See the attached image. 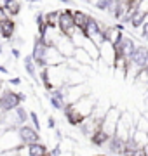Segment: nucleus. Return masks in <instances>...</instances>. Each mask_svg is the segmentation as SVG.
<instances>
[{
    "mask_svg": "<svg viewBox=\"0 0 148 156\" xmlns=\"http://www.w3.org/2000/svg\"><path fill=\"white\" fill-rule=\"evenodd\" d=\"M24 101V95L19 92H14L11 89H2L0 92V109L2 111H11L17 104H21Z\"/></svg>",
    "mask_w": 148,
    "mask_h": 156,
    "instance_id": "f257e3e1",
    "label": "nucleus"
},
{
    "mask_svg": "<svg viewBox=\"0 0 148 156\" xmlns=\"http://www.w3.org/2000/svg\"><path fill=\"white\" fill-rule=\"evenodd\" d=\"M119 116H120V111L117 108H106V111L103 115L101 122H99V128L103 132H106V135H113L115 132V125L119 122Z\"/></svg>",
    "mask_w": 148,
    "mask_h": 156,
    "instance_id": "f03ea898",
    "label": "nucleus"
},
{
    "mask_svg": "<svg viewBox=\"0 0 148 156\" xmlns=\"http://www.w3.org/2000/svg\"><path fill=\"white\" fill-rule=\"evenodd\" d=\"M70 104L73 106V109L79 113L80 116L84 118V116H89V115L92 113V109H94V106H96V99L91 97L89 94H86V95H82L80 99H77L75 102H70Z\"/></svg>",
    "mask_w": 148,
    "mask_h": 156,
    "instance_id": "7ed1b4c3",
    "label": "nucleus"
},
{
    "mask_svg": "<svg viewBox=\"0 0 148 156\" xmlns=\"http://www.w3.org/2000/svg\"><path fill=\"white\" fill-rule=\"evenodd\" d=\"M65 90H66V85H57L54 89L49 90V94H47V99L51 102V106L57 111H61L65 104H66V99H65Z\"/></svg>",
    "mask_w": 148,
    "mask_h": 156,
    "instance_id": "20e7f679",
    "label": "nucleus"
},
{
    "mask_svg": "<svg viewBox=\"0 0 148 156\" xmlns=\"http://www.w3.org/2000/svg\"><path fill=\"white\" fill-rule=\"evenodd\" d=\"M98 52H99V59L98 61H103L106 62V66H113V61H115V47L113 44H110L106 40L103 38V42L98 45Z\"/></svg>",
    "mask_w": 148,
    "mask_h": 156,
    "instance_id": "39448f33",
    "label": "nucleus"
},
{
    "mask_svg": "<svg viewBox=\"0 0 148 156\" xmlns=\"http://www.w3.org/2000/svg\"><path fill=\"white\" fill-rule=\"evenodd\" d=\"M89 94V87H87L84 82L77 85H66V90H65V99H66V104L68 102H75L77 99H80L82 95Z\"/></svg>",
    "mask_w": 148,
    "mask_h": 156,
    "instance_id": "423d86ee",
    "label": "nucleus"
},
{
    "mask_svg": "<svg viewBox=\"0 0 148 156\" xmlns=\"http://www.w3.org/2000/svg\"><path fill=\"white\" fill-rule=\"evenodd\" d=\"M54 47H56V49L59 50V54H63L65 57H72L73 56L75 44H73V40L70 38V37H66L65 33H59L56 44H54Z\"/></svg>",
    "mask_w": 148,
    "mask_h": 156,
    "instance_id": "0eeeda50",
    "label": "nucleus"
},
{
    "mask_svg": "<svg viewBox=\"0 0 148 156\" xmlns=\"http://www.w3.org/2000/svg\"><path fill=\"white\" fill-rule=\"evenodd\" d=\"M66 57L59 54V50L54 45H47L46 54H44V66H57V64H65Z\"/></svg>",
    "mask_w": 148,
    "mask_h": 156,
    "instance_id": "6e6552de",
    "label": "nucleus"
},
{
    "mask_svg": "<svg viewBox=\"0 0 148 156\" xmlns=\"http://www.w3.org/2000/svg\"><path fill=\"white\" fill-rule=\"evenodd\" d=\"M17 134H19L21 144H31V142L40 140L39 139V132H37L33 127L26 125V123H23V125H19V127H17Z\"/></svg>",
    "mask_w": 148,
    "mask_h": 156,
    "instance_id": "1a4fd4ad",
    "label": "nucleus"
},
{
    "mask_svg": "<svg viewBox=\"0 0 148 156\" xmlns=\"http://www.w3.org/2000/svg\"><path fill=\"white\" fill-rule=\"evenodd\" d=\"M124 35V26L122 24H112V26H105L103 30V38L110 42V44H117L120 40V37Z\"/></svg>",
    "mask_w": 148,
    "mask_h": 156,
    "instance_id": "9d476101",
    "label": "nucleus"
},
{
    "mask_svg": "<svg viewBox=\"0 0 148 156\" xmlns=\"http://www.w3.org/2000/svg\"><path fill=\"white\" fill-rule=\"evenodd\" d=\"M129 61L134 62L139 68H148V49L143 44L136 45V49H134V52H132V56Z\"/></svg>",
    "mask_w": 148,
    "mask_h": 156,
    "instance_id": "9b49d317",
    "label": "nucleus"
},
{
    "mask_svg": "<svg viewBox=\"0 0 148 156\" xmlns=\"http://www.w3.org/2000/svg\"><path fill=\"white\" fill-rule=\"evenodd\" d=\"M46 47L47 45L44 44V40L40 37H35V44H33V50H31V57H33L37 68L44 66V54H46Z\"/></svg>",
    "mask_w": 148,
    "mask_h": 156,
    "instance_id": "f8f14e48",
    "label": "nucleus"
},
{
    "mask_svg": "<svg viewBox=\"0 0 148 156\" xmlns=\"http://www.w3.org/2000/svg\"><path fill=\"white\" fill-rule=\"evenodd\" d=\"M23 68H24V71H26V75H28L33 82H39V68H37V64H35L31 54L26 56V57H23Z\"/></svg>",
    "mask_w": 148,
    "mask_h": 156,
    "instance_id": "ddd939ff",
    "label": "nucleus"
},
{
    "mask_svg": "<svg viewBox=\"0 0 148 156\" xmlns=\"http://www.w3.org/2000/svg\"><path fill=\"white\" fill-rule=\"evenodd\" d=\"M16 33V23L14 19H7V21L0 23V37L6 40H11Z\"/></svg>",
    "mask_w": 148,
    "mask_h": 156,
    "instance_id": "4468645a",
    "label": "nucleus"
},
{
    "mask_svg": "<svg viewBox=\"0 0 148 156\" xmlns=\"http://www.w3.org/2000/svg\"><path fill=\"white\" fill-rule=\"evenodd\" d=\"M75 59V61L79 62V64H82V66H89V64H92V57L87 54L86 50L82 49V47H75V50H73V56H72Z\"/></svg>",
    "mask_w": 148,
    "mask_h": 156,
    "instance_id": "2eb2a0df",
    "label": "nucleus"
},
{
    "mask_svg": "<svg viewBox=\"0 0 148 156\" xmlns=\"http://www.w3.org/2000/svg\"><path fill=\"white\" fill-rule=\"evenodd\" d=\"M72 16H73V24L77 26V28H80L82 31H84L87 21L91 19V16L86 14V12H82V11H72Z\"/></svg>",
    "mask_w": 148,
    "mask_h": 156,
    "instance_id": "dca6fc26",
    "label": "nucleus"
},
{
    "mask_svg": "<svg viewBox=\"0 0 148 156\" xmlns=\"http://www.w3.org/2000/svg\"><path fill=\"white\" fill-rule=\"evenodd\" d=\"M47 153H49L47 146L42 144L40 140L28 144V154H30V156H44V154H47Z\"/></svg>",
    "mask_w": 148,
    "mask_h": 156,
    "instance_id": "f3484780",
    "label": "nucleus"
},
{
    "mask_svg": "<svg viewBox=\"0 0 148 156\" xmlns=\"http://www.w3.org/2000/svg\"><path fill=\"white\" fill-rule=\"evenodd\" d=\"M110 135H106V132H103L101 128L98 127L94 132H92L91 135V140H92V144H96V146H103V144H106V140H108Z\"/></svg>",
    "mask_w": 148,
    "mask_h": 156,
    "instance_id": "a211bd4d",
    "label": "nucleus"
},
{
    "mask_svg": "<svg viewBox=\"0 0 148 156\" xmlns=\"http://www.w3.org/2000/svg\"><path fill=\"white\" fill-rule=\"evenodd\" d=\"M12 113H14V116H16V120H17L19 125H23V123L28 122V111H26L21 104H17V106L12 109Z\"/></svg>",
    "mask_w": 148,
    "mask_h": 156,
    "instance_id": "6ab92c4d",
    "label": "nucleus"
},
{
    "mask_svg": "<svg viewBox=\"0 0 148 156\" xmlns=\"http://www.w3.org/2000/svg\"><path fill=\"white\" fill-rule=\"evenodd\" d=\"M2 5L6 7L7 12H9L12 17H16L17 14H19V11H21V4H19V0H9V2L2 4Z\"/></svg>",
    "mask_w": 148,
    "mask_h": 156,
    "instance_id": "aec40b11",
    "label": "nucleus"
},
{
    "mask_svg": "<svg viewBox=\"0 0 148 156\" xmlns=\"http://www.w3.org/2000/svg\"><path fill=\"white\" fill-rule=\"evenodd\" d=\"M57 16H59V11H51L44 14V21H46L47 26H56L57 28Z\"/></svg>",
    "mask_w": 148,
    "mask_h": 156,
    "instance_id": "412c9836",
    "label": "nucleus"
},
{
    "mask_svg": "<svg viewBox=\"0 0 148 156\" xmlns=\"http://www.w3.org/2000/svg\"><path fill=\"white\" fill-rule=\"evenodd\" d=\"M28 120H30L31 123H33V128L37 130V132H40V130H42V128H40V120H39V115H37L35 111H30V113H28Z\"/></svg>",
    "mask_w": 148,
    "mask_h": 156,
    "instance_id": "4be33fe9",
    "label": "nucleus"
},
{
    "mask_svg": "<svg viewBox=\"0 0 148 156\" xmlns=\"http://www.w3.org/2000/svg\"><path fill=\"white\" fill-rule=\"evenodd\" d=\"M7 19H14V17L7 12V9L4 5H0V23H4V21H7Z\"/></svg>",
    "mask_w": 148,
    "mask_h": 156,
    "instance_id": "5701e85b",
    "label": "nucleus"
},
{
    "mask_svg": "<svg viewBox=\"0 0 148 156\" xmlns=\"http://www.w3.org/2000/svg\"><path fill=\"white\" fill-rule=\"evenodd\" d=\"M35 23H37V26H44L46 21H44V12H37L35 14Z\"/></svg>",
    "mask_w": 148,
    "mask_h": 156,
    "instance_id": "b1692460",
    "label": "nucleus"
},
{
    "mask_svg": "<svg viewBox=\"0 0 148 156\" xmlns=\"http://www.w3.org/2000/svg\"><path fill=\"white\" fill-rule=\"evenodd\" d=\"M47 127H49V130H54L56 128V120H54V116H47Z\"/></svg>",
    "mask_w": 148,
    "mask_h": 156,
    "instance_id": "393cba45",
    "label": "nucleus"
},
{
    "mask_svg": "<svg viewBox=\"0 0 148 156\" xmlns=\"http://www.w3.org/2000/svg\"><path fill=\"white\" fill-rule=\"evenodd\" d=\"M11 52H12V56L16 57V59H19V56H21V52H19V49H17V47H12V49H11Z\"/></svg>",
    "mask_w": 148,
    "mask_h": 156,
    "instance_id": "a878e982",
    "label": "nucleus"
},
{
    "mask_svg": "<svg viewBox=\"0 0 148 156\" xmlns=\"http://www.w3.org/2000/svg\"><path fill=\"white\" fill-rule=\"evenodd\" d=\"M9 85H21V78H11L9 80Z\"/></svg>",
    "mask_w": 148,
    "mask_h": 156,
    "instance_id": "bb28decb",
    "label": "nucleus"
},
{
    "mask_svg": "<svg viewBox=\"0 0 148 156\" xmlns=\"http://www.w3.org/2000/svg\"><path fill=\"white\" fill-rule=\"evenodd\" d=\"M61 4H65V5H73V0H59Z\"/></svg>",
    "mask_w": 148,
    "mask_h": 156,
    "instance_id": "cd10ccee",
    "label": "nucleus"
},
{
    "mask_svg": "<svg viewBox=\"0 0 148 156\" xmlns=\"http://www.w3.org/2000/svg\"><path fill=\"white\" fill-rule=\"evenodd\" d=\"M0 73H9V71H7V68H4V66H0Z\"/></svg>",
    "mask_w": 148,
    "mask_h": 156,
    "instance_id": "c85d7f7f",
    "label": "nucleus"
},
{
    "mask_svg": "<svg viewBox=\"0 0 148 156\" xmlns=\"http://www.w3.org/2000/svg\"><path fill=\"white\" fill-rule=\"evenodd\" d=\"M4 54V45H2V42H0V56Z\"/></svg>",
    "mask_w": 148,
    "mask_h": 156,
    "instance_id": "c756f323",
    "label": "nucleus"
},
{
    "mask_svg": "<svg viewBox=\"0 0 148 156\" xmlns=\"http://www.w3.org/2000/svg\"><path fill=\"white\" fill-rule=\"evenodd\" d=\"M28 4H37V2H40V0H26Z\"/></svg>",
    "mask_w": 148,
    "mask_h": 156,
    "instance_id": "7c9ffc66",
    "label": "nucleus"
},
{
    "mask_svg": "<svg viewBox=\"0 0 148 156\" xmlns=\"http://www.w3.org/2000/svg\"><path fill=\"white\" fill-rule=\"evenodd\" d=\"M0 40H2V37H0Z\"/></svg>",
    "mask_w": 148,
    "mask_h": 156,
    "instance_id": "2f4dec72",
    "label": "nucleus"
},
{
    "mask_svg": "<svg viewBox=\"0 0 148 156\" xmlns=\"http://www.w3.org/2000/svg\"><path fill=\"white\" fill-rule=\"evenodd\" d=\"M0 5H2V4H0Z\"/></svg>",
    "mask_w": 148,
    "mask_h": 156,
    "instance_id": "473e14b6",
    "label": "nucleus"
}]
</instances>
